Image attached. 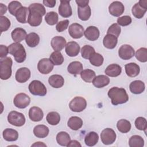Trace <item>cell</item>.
I'll return each mask as SVG.
<instances>
[{
    "instance_id": "obj_1",
    "label": "cell",
    "mask_w": 147,
    "mask_h": 147,
    "mask_svg": "<svg viewBox=\"0 0 147 147\" xmlns=\"http://www.w3.org/2000/svg\"><path fill=\"white\" fill-rule=\"evenodd\" d=\"M29 14L28 23L31 26H39L42 21V16L46 13V10L43 5L39 3H34L29 5Z\"/></svg>"
},
{
    "instance_id": "obj_2",
    "label": "cell",
    "mask_w": 147,
    "mask_h": 147,
    "mask_svg": "<svg viewBox=\"0 0 147 147\" xmlns=\"http://www.w3.org/2000/svg\"><path fill=\"white\" fill-rule=\"evenodd\" d=\"M109 97L111 99L113 105L123 104L129 100V96L125 88L113 87L111 88L107 93Z\"/></svg>"
},
{
    "instance_id": "obj_3",
    "label": "cell",
    "mask_w": 147,
    "mask_h": 147,
    "mask_svg": "<svg viewBox=\"0 0 147 147\" xmlns=\"http://www.w3.org/2000/svg\"><path fill=\"white\" fill-rule=\"evenodd\" d=\"M9 53L13 55L16 62H24L26 57V53L24 46L20 42H14L9 47Z\"/></svg>"
},
{
    "instance_id": "obj_4",
    "label": "cell",
    "mask_w": 147,
    "mask_h": 147,
    "mask_svg": "<svg viewBox=\"0 0 147 147\" xmlns=\"http://www.w3.org/2000/svg\"><path fill=\"white\" fill-rule=\"evenodd\" d=\"M13 61L11 57H6L0 61V78L2 80H7L11 76V67Z\"/></svg>"
},
{
    "instance_id": "obj_5",
    "label": "cell",
    "mask_w": 147,
    "mask_h": 147,
    "mask_svg": "<svg viewBox=\"0 0 147 147\" xmlns=\"http://www.w3.org/2000/svg\"><path fill=\"white\" fill-rule=\"evenodd\" d=\"M29 92L34 95L43 96L47 94V88L40 80H34L32 81L28 86Z\"/></svg>"
},
{
    "instance_id": "obj_6",
    "label": "cell",
    "mask_w": 147,
    "mask_h": 147,
    "mask_svg": "<svg viewBox=\"0 0 147 147\" xmlns=\"http://www.w3.org/2000/svg\"><path fill=\"white\" fill-rule=\"evenodd\" d=\"M7 121L10 124L15 126L20 127L25 124V117L21 113L11 111L7 115Z\"/></svg>"
},
{
    "instance_id": "obj_7",
    "label": "cell",
    "mask_w": 147,
    "mask_h": 147,
    "mask_svg": "<svg viewBox=\"0 0 147 147\" xmlns=\"http://www.w3.org/2000/svg\"><path fill=\"white\" fill-rule=\"evenodd\" d=\"M87 106L86 99L81 96H76L73 98L69 104V109L74 112L83 111Z\"/></svg>"
},
{
    "instance_id": "obj_8",
    "label": "cell",
    "mask_w": 147,
    "mask_h": 147,
    "mask_svg": "<svg viewBox=\"0 0 147 147\" xmlns=\"http://www.w3.org/2000/svg\"><path fill=\"white\" fill-rule=\"evenodd\" d=\"M147 11V1L140 0L132 7V14L137 18H142Z\"/></svg>"
},
{
    "instance_id": "obj_9",
    "label": "cell",
    "mask_w": 147,
    "mask_h": 147,
    "mask_svg": "<svg viewBox=\"0 0 147 147\" xmlns=\"http://www.w3.org/2000/svg\"><path fill=\"white\" fill-rule=\"evenodd\" d=\"M100 138L102 142L105 145H111L113 144L116 140V133L114 130L111 128H106L103 129L100 133Z\"/></svg>"
},
{
    "instance_id": "obj_10",
    "label": "cell",
    "mask_w": 147,
    "mask_h": 147,
    "mask_svg": "<svg viewBox=\"0 0 147 147\" xmlns=\"http://www.w3.org/2000/svg\"><path fill=\"white\" fill-rule=\"evenodd\" d=\"M30 102V97L26 94L21 92L17 94L13 100L14 106L18 109L26 108Z\"/></svg>"
},
{
    "instance_id": "obj_11",
    "label": "cell",
    "mask_w": 147,
    "mask_h": 147,
    "mask_svg": "<svg viewBox=\"0 0 147 147\" xmlns=\"http://www.w3.org/2000/svg\"><path fill=\"white\" fill-rule=\"evenodd\" d=\"M134 48L128 44H124L121 46L118 50V55L123 60H127L134 56Z\"/></svg>"
},
{
    "instance_id": "obj_12",
    "label": "cell",
    "mask_w": 147,
    "mask_h": 147,
    "mask_svg": "<svg viewBox=\"0 0 147 147\" xmlns=\"http://www.w3.org/2000/svg\"><path fill=\"white\" fill-rule=\"evenodd\" d=\"M53 67L54 65L48 58L41 59L37 64V69L42 74H48L53 70Z\"/></svg>"
},
{
    "instance_id": "obj_13",
    "label": "cell",
    "mask_w": 147,
    "mask_h": 147,
    "mask_svg": "<svg viewBox=\"0 0 147 147\" xmlns=\"http://www.w3.org/2000/svg\"><path fill=\"white\" fill-rule=\"evenodd\" d=\"M84 28L78 23L72 24L68 28V33L73 38H80L84 34Z\"/></svg>"
},
{
    "instance_id": "obj_14",
    "label": "cell",
    "mask_w": 147,
    "mask_h": 147,
    "mask_svg": "<svg viewBox=\"0 0 147 147\" xmlns=\"http://www.w3.org/2000/svg\"><path fill=\"white\" fill-rule=\"evenodd\" d=\"M125 10L123 3L119 1H114L109 6L110 14L114 17H119L122 15Z\"/></svg>"
},
{
    "instance_id": "obj_15",
    "label": "cell",
    "mask_w": 147,
    "mask_h": 147,
    "mask_svg": "<svg viewBox=\"0 0 147 147\" xmlns=\"http://www.w3.org/2000/svg\"><path fill=\"white\" fill-rule=\"evenodd\" d=\"M69 3L70 1H60V4L59 6V13L61 17L64 18H68L72 16V10Z\"/></svg>"
},
{
    "instance_id": "obj_16",
    "label": "cell",
    "mask_w": 147,
    "mask_h": 147,
    "mask_svg": "<svg viewBox=\"0 0 147 147\" xmlns=\"http://www.w3.org/2000/svg\"><path fill=\"white\" fill-rule=\"evenodd\" d=\"M30 71L26 67H22L19 68L15 75V78L18 83H23L27 82L30 77Z\"/></svg>"
},
{
    "instance_id": "obj_17",
    "label": "cell",
    "mask_w": 147,
    "mask_h": 147,
    "mask_svg": "<svg viewBox=\"0 0 147 147\" xmlns=\"http://www.w3.org/2000/svg\"><path fill=\"white\" fill-rule=\"evenodd\" d=\"M52 48L55 51L60 52L66 45V40L62 36H55L53 37L51 41Z\"/></svg>"
},
{
    "instance_id": "obj_18",
    "label": "cell",
    "mask_w": 147,
    "mask_h": 147,
    "mask_svg": "<svg viewBox=\"0 0 147 147\" xmlns=\"http://www.w3.org/2000/svg\"><path fill=\"white\" fill-rule=\"evenodd\" d=\"M65 51L68 56L75 57L78 55L80 52V46L75 41H69L66 44Z\"/></svg>"
},
{
    "instance_id": "obj_19",
    "label": "cell",
    "mask_w": 147,
    "mask_h": 147,
    "mask_svg": "<svg viewBox=\"0 0 147 147\" xmlns=\"http://www.w3.org/2000/svg\"><path fill=\"white\" fill-rule=\"evenodd\" d=\"M44 113L41 109L37 106L32 107L29 110V117L32 121L38 122L42 120Z\"/></svg>"
},
{
    "instance_id": "obj_20",
    "label": "cell",
    "mask_w": 147,
    "mask_h": 147,
    "mask_svg": "<svg viewBox=\"0 0 147 147\" xmlns=\"http://www.w3.org/2000/svg\"><path fill=\"white\" fill-rule=\"evenodd\" d=\"M86 38L90 41H95L98 39L100 34L99 30L98 28L94 26H90L84 32Z\"/></svg>"
},
{
    "instance_id": "obj_21",
    "label": "cell",
    "mask_w": 147,
    "mask_h": 147,
    "mask_svg": "<svg viewBox=\"0 0 147 147\" xmlns=\"http://www.w3.org/2000/svg\"><path fill=\"white\" fill-rule=\"evenodd\" d=\"M11 35L13 40L15 42H20L26 38L27 33L25 30L23 28H16L11 32Z\"/></svg>"
},
{
    "instance_id": "obj_22",
    "label": "cell",
    "mask_w": 147,
    "mask_h": 147,
    "mask_svg": "<svg viewBox=\"0 0 147 147\" xmlns=\"http://www.w3.org/2000/svg\"><path fill=\"white\" fill-rule=\"evenodd\" d=\"M29 10V9L25 6H22L16 13V18L17 21L22 24L28 22Z\"/></svg>"
},
{
    "instance_id": "obj_23",
    "label": "cell",
    "mask_w": 147,
    "mask_h": 147,
    "mask_svg": "<svg viewBox=\"0 0 147 147\" xmlns=\"http://www.w3.org/2000/svg\"><path fill=\"white\" fill-rule=\"evenodd\" d=\"M125 68L126 75L131 78L137 76L140 72L139 65L135 63H130L126 64L125 65Z\"/></svg>"
},
{
    "instance_id": "obj_24",
    "label": "cell",
    "mask_w": 147,
    "mask_h": 147,
    "mask_svg": "<svg viewBox=\"0 0 147 147\" xmlns=\"http://www.w3.org/2000/svg\"><path fill=\"white\" fill-rule=\"evenodd\" d=\"M145 86L144 83L141 80H134L130 83L129 85L130 91L134 94H140L145 90Z\"/></svg>"
},
{
    "instance_id": "obj_25",
    "label": "cell",
    "mask_w": 147,
    "mask_h": 147,
    "mask_svg": "<svg viewBox=\"0 0 147 147\" xmlns=\"http://www.w3.org/2000/svg\"><path fill=\"white\" fill-rule=\"evenodd\" d=\"M121 67L117 64H110L107 67L105 71L106 75L110 77H117L121 74Z\"/></svg>"
},
{
    "instance_id": "obj_26",
    "label": "cell",
    "mask_w": 147,
    "mask_h": 147,
    "mask_svg": "<svg viewBox=\"0 0 147 147\" xmlns=\"http://www.w3.org/2000/svg\"><path fill=\"white\" fill-rule=\"evenodd\" d=\"M48 83L51 86L55 88H61L64 83V79L60 75H52L48 79Z\"/></svg>"
},
{
    "instance_id": "obj_27",
    "label": "cell",
    "mask_w": 147,
    "mask_h": 147,
    "mask_svg": "<svg viewBox=\"0 0 147 147\" xmlns=\"http://www.w3.org/2000/svg\"><path fill=\"white\" fill-rule=\"evenodd\" d=\"M110 83V79L108 76L103 75H98L95 77L92 81L93 85L98 88H103L107 86Z\"/></svg>"
},
{
    "instance_id": "obj_28",
    "label": "cell",
    "mask_w": 147,
    "mask_h": 147,
    "mask_svg": "<svg viewBox=\"0 0 147 147\" xmlns=\"http://www.w3.org/2000/svg\"><path fill=\"white\" fill-rule=\"evenodd\" d=\"M49 131V128L44 125H38L33 129L34 135L40 138H44L48 136Z\"/></svg>"
},
{
    "instance_id": "obj_29",
    "label": "cell",
    "mask_w": 147,
    "mask_h": 147,
    "mask_svg": "<svg viewBox=\"0 0 147 147\" xmlns=\"http://www.w3.org/2000/svg\"><path fill=\"white\" fill-rule=\"evenodd\" d=\"M2 136L4 140L7 141H15L18 138V133L13 129L7 128L3 131Z\"/></svg>"
},
{
    "instance_id": "obj_30",
    "label": "cell",
    "mask_w": 147,
    "mask_h": 147,
    "mask_svg": "<svg viewBox=\"0 0 147 147\" xmlns=\"http://www.w3.org/2000/svg\"><path fill=\"white\" fill-rule=\"evenodd\" d=\"M67 71L69 74L74 75L80 74L83 71V64L80 61H72L68 65Z\"/></svg>"
},
{
    "instance_id": "obj_31",
    "label": "cell",
    "mask_w": 147,
    "mask_h": 147,
    "mask_svg": "<svg viewBox=\"0 0 147 147\" xmlns=\"http://www.w3.org/2000/svg\"><path fill=\"white\" fill-rule=\"evenodd\" d=\"M118 42V38L113 35L107 34L103 38V45L107 49L114 48Z\"/></svg>"
},
{
    "instance_id": "obj_32",
    "label": "cell",
    "mask_w": 147,
    "mask_h": 147,
    "mask_svg": "<svg viewBox=\"0 0 147 147\" xmlns=\"http://www.w3.org/2000/svg\"><path fill=\"white\" fill-rule=\"evenodd\" d=\"M67 125L71 129L78 130L83 126V121L80 117L76 116L71 117L67 122Z\"/></svg>"
},
{
    "instance_id": "obj_33",
    "label": "cell",
    "mask_w": 147,
    "mask_h": 147,
    "mask_svg": "<svg viewBox=\"0 0 147 147\" xmlns=\"http://www.w3.org/2000/svg\"><path fill=\"white\" fill-rule=\"evenodd\" d=\"M91 14V8L88 5L83 7L78 6V15L80 20L82 21L88 20Z\"/></svg>"
},
{
    "instance_id": "obj_34",
    "label": "cell",
    "mask_w": 147,
    "mask_h": 147,
    "mask_svg": "<svg viewBox=\"0 0 147 147\" xmlns=\"http://www.w3.org/2000/svg\"><path fill=\"white\" fill-rule=\"evenodd\" d=\"M57 144L63 146H67L71 141V137L68 133L65 131H60L56 136Z\"/></svg>"
},
{
    "instance_id": "obj_35",
    "label": "cell",
    "mask_w": 147,
    "mask_h": 147,
    "mask_svg": "<svg viewBox=\"0 0 147 147\" xmlns=\"http://www.w3.org/2000/svg\"><path fill=\"white\" fill-rule=\"evenodd\" d=\"M25 41L28 46L31 48H33L36 47L39 44L40 37L37 33L32 32L27 34L25 38Z\"/></svg>"
},
{
    "instance_id": "obj_36",
    "label": "cell",
    "mask_w": 147,
    "mask_h": 147,
    "mask_svg": "<svg viewBox=\"0 0 147 147\" xmlns=\"http://www.w3.org/2000/svg\"><path fill=\"white\" fill-rule=\"evenodd\" d=\"M99 140L98 134L95 131H90L87 133L84 138V142L88 146L95 145Z\"/></svg>"
},
{
    "instance_id": "obj_37",
    "label": "cell",
    "mask_w": 147,
    "mask_h": 147,
    "mask_svg": "<svg viewBox=\"0 0 147 147\" xmlns=\"http://www.w3.org/2000/svg\"><path fill=\"white\" fill-rule=\"evenodd\" d=\"M117 127L120 132L122 133H126L130 130L131 123L126 119H121L117 122Z\"/></svg>"
},
{
    "instance_id": "obj_38",
    "label": "cell",
    "mask_w": 147,
    "mask_h": 147,
    "mask_svg": "<svg viewBox=\"0 0 147 147\" xmlns=\"http://www.w3.org/2000/svg\"><path fill=\"white\" fill-rule=\"evenodd\" d=\"M129 145L130 147H142L144 145V140L141 136L134 135L130 138Z\"/></svg>"
},
{
    "instance_id": "obj_39",
    "label": "cell",
    "mask_w": 147,
    "mask_h": 147,
    "mask_svg": "<svg viewBox=\"0 0 147 147\" xmlns=\"http://www.w3.org/2000/svg\"><path fill=\"white\" fill-rule=\"evenodd\" d=\"M80 76L83 80L87 83H91L95 77V72L90 69L83 70L80 73Z\"/></svg>"
},
{
    "instance_id": "obj_40",
    "label": "cell",
    "mask_w": 147,
    "mask_h": 147,
    "mask_svg": "<svg viewBox=\"0 0 147 147\" xmlns=\"http://www.w3.org/2000/svg\"><path fill=\"white\" fill-rule=\"evenodd\" d=\"M46 119L48 123L51 125H57L60 121V116L57 112H49L46 117Z\"/></svg>"
},
{
    "instance_id": "obj_41",
    "label": "cell",
    "mask_w": 147,
    "mask_h": 147,
    "mask_svg": "<svg viewBox=\"0 0 147 147\" xmlns=\"http://www.w3.org/2000/svg\"><path fill=\"white\" fill-rule=\"evenodd\" d=\"M49 59L55 65H60L64 62V57L60 52L54 51L52 52L49 56Z\"/></svg>"
},
{
    "instance_id": "obj_42",
    "label": "cell",
    "mask_w": 147,
    "mask_h": 147,
    "mask_svg": "<svg viewBox=\"0 0 147 147\" xmlns=\"http://www.w3.org/2000/svg\"><path fill=\"white\" fill-rule=\"evenodd\" d=\"M58 20V14L55 11H49L47 13L45 16L46 23L49 25H54L56 24H57Z\"/></svg>"
},
{
    "instance_id": "obj_43",
    "label": "cell",
    "mask_w": 147,
    "mask_h": 147,
    "mask_svg": "<svg viewBox=\"0 0 147 147\" xmlns=\"http://www.w3.org/2000/svg\"><path fill=\"white\" fill-rule=\"evenodd\" d=\"M82 57L85 59H89L95 52L94 48L90 45H85L81 49Z\"/></svg>"
},
{
    "instance_id": "obj_44",
    "label": "cell",
    "mask_w": 147,
    "mask_h": 147,
    "mask_svg": "<svg viewBox=\"0 0 147 147\" xmlns=\"http://www.w3.org/2000/svg\"><path fill=\"white\" fill-rule=\"evenodd\" d=\"M90 63L95 67H99L102 65L104 59L102 55H101L100 53L95 52L89 59Z\"/></svg>"
},
{
    "instance_id": "obj_45",
    "label": "cell",
    "mask_w": 147,
    "mask_h": 147,
    "mask_svg": "<svg viewBox=\"0 0 147 147\" xmlns=\"http://www.w3.org/2000/svg\"><path fill=\"white\" fill-rule=\"evenodd\" d=\"M135 56L136 59L142 63L147 61V49L146 48H140L138 49L136 53Z\"/></svg>"
},
{
    "instance_id": "obj_46",
    "label": "cell",
    "mask_w": 147,
    "mask_h": 147,
    "mask_svg": "<svg viewBox=\"0 0 147 147\" xmlns=\"http://www.w3.org/2000/svg\"><path fill=\"white\" fill-rule=\"evenodd\" d=\"M21 3L17 1H11V2L9 3L8 5V10L9 13L13 15V16H16V14L17 11L22 7Z\"/></svg>"
},
{
    "instance_id": "obj_47",
    "label": "cell",
    "mask_w": 147,
    "mask_h": 147,
    "mask_svg": "<svg viewBox=\"0 0 147 147\" xmlns=\"http://www.w3.org/2000/svg\"><path fill=\"white\" fill-rule=\"evenodd\" d=\"M135 126L136 128L140 130H144L146 131L147 128V122L145 118L139 117L135 120Z\"/></svg>"
},
{
    "instance_id": "obj_48",
    "label": "cell",
    "mask_w": 147,
    "mask_h": 147,
    "mask_svg": "<svg viewBox=\"0 0 147 147\" xmlns=\"http://www.w3.org/2000/svg\"><path fill=\"white\" fill-rule=\"evenodd\" d=\"M121 27L117 23H114L112 24L108 29L107 31V34H111L117 37L119 36L121 33Z\"/></svg>"
},
{
    "instance_id": "obj_49",
    "label": "cell",
    "mask_w": 147,
    "mask_h": 147,
    "mask_svg": "<svg viewBox=\"0 0 147 147\" xmlns=\"http://www.w3.org/2000/svg\"><path fill=\"white\" fill-rule=\"evenodd\" d=\"M11 23L10 20L5 16H1L0 17V29L1 32H5L7 30L10 26Z\"/></svg>"
},
{
    "instance_id": "obj_50",
    "label": "cell",
    "mask_w": 147,
    "mask_h": 147,
    "mask_svg": "<svg viewBox=\"0 0 147 147\" xmlns=\"http://www.w3.org/2000/svg\"><path fill=\"white\" fill-rule=\"evenodd\" d=\"M131 18L129 16H123L117 19V24L122 26H125L130 25L131 23Z\"/></svg>"
},
{
    "instance_id": "obj_51",
    "label": "cell",
    "mask_w": 147,
    "mask_h": 147,
    "mask_svg": "<svg viewBox=\"0 0 147 147\" xmlns=\"http://www.w3.org/2000/svg\"><path fill=\"white\" fill-rule=\"evenodd\" d=\"M69 20H64L57 22L56 26V29L59 32H62L65 30L69 25Z\"/></svg>"
},
{
    "instance_id": "obj_52",
    "label": "cell",
    "mask_w": 147,
    "mask_h": 147,
    "mask_svg": "<svg viewBox=\"0 0 147 147\" xmlns=\"http://www.w3.org/2000/svg\"><path fill=\"white\" fill-rule=\"evenodd\" d=\"M9 53L8 47L4 45H0V57L1 59H3L6 57Z\"/></svg>"
},
{
    "instance_id": "obj_53",
    "label": "cell",
    "mask_w": 147,
    "mask_h": 147,
    "mask_svg": "<svg viewBox=\"0 0 147 147\" xmlns=\"http://www.w3.org/2000/svg\"><path fill=\"white\" fill-rule=\"evenodd\" d=\"M43 4L48 7H55L56 1L55 0H44L42 1Z\"/></svg>"
},
{
    "instance_id": "obj_54",
    "label": "cell",
    "mask_w": 147,
    "mask_h": 147,
    "mask_svg": "<svg viewBox=\"0 0 147 147\" xmlns=\"http://www.w3.org/2000/svg\"><path fill=\"white\" fill-rule=\"evenodd\" d=\"M76 3L78 4V6L83 7L88 5L89 3L88 0H76Z\"/></svg>"
},
{
    "instance_id": "obj_55",
    "label": "cell",
    "mask_w": 147,
    "mask_h": 147,
    "mask_svg": "<svg viewBox=\"0 0 147 147\" xmlns=\"http://www.w3.org/2000/svg\"><path fill=\"white\" fill-rule=\"evenodd\" d=\"M68 147H70V146H75V147H81L82 145L80 144V142L76 140H72L69 142V143L68 144Z\"/></svg>"
},
{
    "instance_id": "obj_56",
    "label": "cell",
    "mask_w": 147,
    "mask_h": 147,
    "mask_svg": "<svg viewBox=\"0 0 147 147\" xmlns=\"http://www.w3.org/2000/svg\"><path fill=\"white\" fill-rule=\"evenodd\" d=\"M0 8H1V16H3V15L7 11V7L6 5H3V3H0Z\"/></svg>"
},
{
    "instance_id": "obj_57",
    "label": "cell",
    "mask_w": 147,
    "mask_h": 147,
    "mask_svg": "<svg viewBox=\"0 0 147 147\" xmlns=\"http://www.w3.org/2000/svg\"><path fill=\"white\" fill-rule=\"evenodd\" d=\"M47 146V145L45 144H44V143H42V142H37L36 143H34V144L32 145V146Z\"/></svg>"
}]
</instances>
